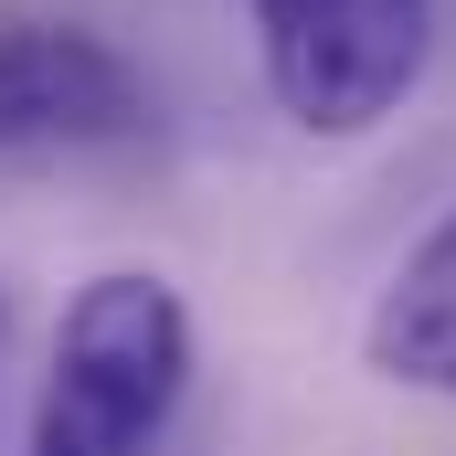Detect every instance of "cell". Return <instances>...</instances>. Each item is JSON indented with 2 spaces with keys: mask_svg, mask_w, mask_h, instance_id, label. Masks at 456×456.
<instances>
[{
  "mask_svg": "<svg viewBox=\"0 0 456 456\" xmlns=\"http://www.w3.org/2000/svg\"><path fill=\"white\" fill-rule=\"evenodd\" d=\"M191 308L159 265H107L64 297V330L32 393L21 456H159L181 393H191Z\"/></svg>",
  "mask_w": 456,
  "mask_h": 456,
  "instance_id": "cell-1",
  "label": "cell"
},
{
  "mask_svg": "<svg viewBox=\"0 0 456 456\" xmlns=\"http://www.w3.org/2000/svg\"><path fill=\"white\" fill-rule=\"evenodd\" d=\"M255 64L287 127L371 138L436 64V0H244Z\"/></svg>",
  "mask_w": 456,
  "mask_h": 456,
  "instance_id": "cell-2",
  "label": "cell"
},
{
  "mask_svg": "<svg viewBox=\"0 0 456 456\" xmlns=\"http://www.w3.org/2000/svg\"><path fill=\"white\" fill-rule=\"evenodd\" d=\"M149 75L86 21H0V159H86L149 138Z\"/></svg>",
  "mask_w": 456,
  "mask_h": 456,
  "instance_id": "cell-3",
  "label": "cell"
},
{
  "mask_svg": "<svg viewBox=\"0 0 456 456\" xmlns=\"http://www.w3.org/2000/svg\"><path fill=\"white\" fill-rule=\"evenodd\" d=\"M361 361L393 393H436L456 403V202L403 244V265L382 276L371 319H361Z\"/></svg>",
  "mask_w": 456,
  "mask_h": 456,
  "instance_id": "cell-4",
  "label": "cell"
}]
</instances>
